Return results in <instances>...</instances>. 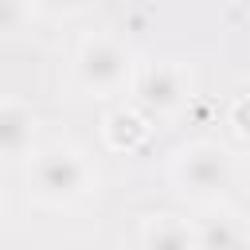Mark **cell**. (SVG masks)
I'll return each instance as SVG.
<instances>
[{
  "label": "cell",
  "instance_id": "obj_1",
  "mask_svg": "<svg viewBox=\"0 0 250 250\" xmlns=\"http://www.w3.org/2000/svg\"><path fill=\"white\" fill-rule=\"evenodd\" d=\"M98 184L90 156L74 145H47L27 156V188L47 207H70L86 199Z\"/></svg>",
  "mask_w": 250,
  "mask_h": 250
},
{
  "label": "cell",
  "instance_id": "obj_2",
  "mask_svg": "<svg viewBox=\"0 0 250 250\" xmlns=\"http://www.w3.org/2000/svg\"><path fill=\"white\" fill-rule=\"evenodd\" d=\"M168 180L184 195L215 203L234 184V156L219 141H191V145L176 148V156L168 160Z\"/></svg>",
  "mask_w": 250,
  "mask_h": 250
},
{
  "label": "cell",
  "instance_id": "obj_3",
  "mask_svg": "<svg viewBox=\"0 0 250 250\" xmlns=\"http://www.w3.org/2000/svg\"><path fill=\"white\" fill-rule=\"evenodd\" d=\"M133 74H137L133 55H129L125 43L113 39V35L94 31V35H86V39L78 43V51H74V78H78V86L90 90L94 98H113V94L129 90V86H133Z\"/></svg>",
  "mask_w": 250,
  "mask_h": 250
},
{
  "label": "cell",
  "instance_id": "obj_4",
  "mask_svg": "<svg viewBox=\"0 0 250 250\" xmlns=\"http://www.w3.org/2000/svg\"><path fill=\"white\" fill-rule=\"evenodd\" d=\"M129 94H133V105H137L145 117H152V121L176 117V113L188 105V98H191V70H188L180 59L145 62V66H137Z\"/></svg>",
  "mask_w": 250,
  "mask_h": 250
},
{
  "label": "cell",
  "instance_id": "obj_5",
  "mask_svg": "<svg viewBox=\"0 0 250 250\" xmlns=\"http://www.w3.org/2000/svg\"><path fill=\"white\" fill-rule=\"evenodd\" d=\"M199 250H250V223L227 207V203H203V211L191 219Z\"/></svg>",
  "mask_w": 250,
  "mask_h": 250
},
{
  "label": "cell",
  "instance_id": "obj_6",
  "mask_svg": "<svg viewBox=\"0 0 250 250\" xmlns=\"http://www.w3.org/2000/svg\"><path fill=\"white\" fill-rule=\"evenodd\" d=\"M35 145V113L20 98L0 102V152L4 160H23Z\"/></svg>",
  "mask_w": 250,
  "mask_h": 250
},
{
  "label": "cell",
  "instance_id": "obj_7",
  "mask_svg": "<svg viewBox=\"0 0 250 250\" xmlns=\"http://www.w3.org/2000/svg\"><path fill=\"white\" fill-rule=\"evenodd\" d=\"M141 250H199L195 227L180 215H148L141 227Z\"/></svg>",
  "mask_w": 250,
  "mask_h": 250
},
{
  "label": "cell",
  "instance_id": "obj_8",
  "mask_svg": "<svg viewBox=\"0 0 250 250\" xmlns=\"http://www.w3.org/2000/svg\"><path fill=\"white\" fill-rule=\"evenodd\" d=\"M148 137H152V117H145L137 105L117 109V113L105 117V141H109V148H117V152H133V148H141Z\"/></svg>",
  "mask_w": 250,
  "mask_h": 250
},
{
  "label": "cell",
  "instance_id": "obj_9",
  "mask_svg": "<svg viewBox=\"0 0 250 250\" xmlns=\"http://www.w3.org/2000/svg\"><path fill=\"white\" fill-rule=\"evenodd\" d=\"M27 16H31V0H4V12H0L4 35H20V27H23Z\"/></svg>",
  "mask_w": 250,
  "mask_h": 250
},
{
  "label": "cell",
  "instance_id": "obj_10",
  "mask_svg": "<svg viewBox=\"0 0 250 250\" xmlns=\"http://www.w3.org/2000/svg\"><path fill=\"white\" fill-rule=\"evenodd\" d=\"M227 125L250 141V94H238L230 105H227Z\"/></svg>",
  "mask_w": 250,
  "mask_h": 250
}]
</instances>
